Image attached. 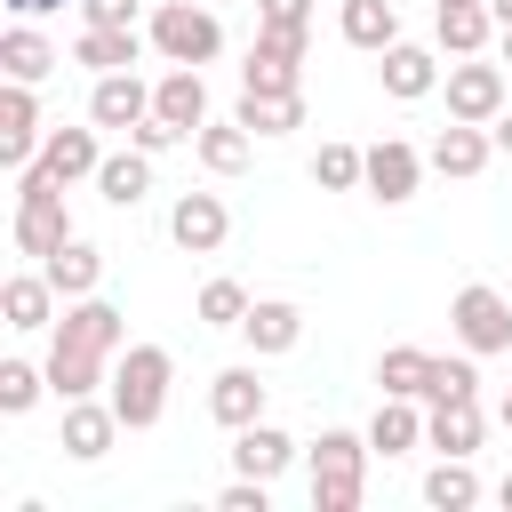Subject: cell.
Wrapping results in <instances>:
<instances>
[{
	"label": "cell",
	"instance_id": "3",
	"mask_svg": "<svg viewBox=\"0 0 512 512\" xmlns=\"http://www.w3.org/2000/svg\"><path fill=\"white\" fill-rule=\"evenodd\" d=\"M144 40H152L168 64H216V56H224V24H216L208 0H160L152 24H144Z\"/></svg>",
	"mask_w": 512,
	"mask_h": 512
},
{
	"label": "cell",
	"instance_id": "29",
	"mask_svg": "<svg viewBox=\"0 0 512 512\" xmlns=\"http://www.w3.org/2000/svg\"><path fill=\"white\" fill-rule=\"evenodd\" d=\"M336 24H344V40L368 48V56H384V48L400 40V8H392V0H344Z\"/></svg>",
	"mask_w": 512,
	"mask_h": 512
},
{
	"label": "cell",
	"instance_id": "16",
	"mask_svg": "<svg viewBox=\"0 0 512 512\" xmlns=\"http://www.w3.org/2000/svg\"><path fill=\"white\" fill-rule=\"evenodd\" d=\"M288 464H296V440H288L280 424H264V416H256V424H240V432H232V472H248V480H280Z\"/></svg>",
	"mask_w": 512,
	"mask_h": 512
},
{
	"label": "cell",
	"instance_id": "1",
	"mask_svg": "<svg viewBox=\"0 0 512 512\" xmlns=\"http://www.w3.org/2000/svg\"><path fill=\"white\" fill-rule=\"evenodd\" d=\"M168 384H176V360H168V344H128V352L112 360V384H104V400L120 408V424H128V432H152V424L168 416Z\"/></svg>",
	"mask_w": 512,
	"mask_h": 512
},
{
	"label": "cell",
	"instance_id": "46",
	"mask_svg": "<svg viewBox=\"0 0 512 512\" xmlns=\"http://www.w3.org/2000/svg\"><path fill=\"white\" fill-rule=\"evenodd\" d=\"M496 416H504V432H512V392H504V408H496Z\"/></svg>",
	"mask_w": 512,
	"mask_h": 512
},
{
	"label": "cell",
	"instance_id": "9",
	"mask_svg": "<svg viewBox=\"0 0 512 512\" xmlns=\"http://www.w3.org/2000/svg\"><path fill=\"white\" fill-rule=\"evenodd\" d=\"M120 432H128V424H120V408L88 392V400H64V440H56V448H64L72 464H96V456H112V440H120Z\"/></svg>",
	"mask_w": 512,
	"mask_h": 512
},
{
	"label": "cell",
	"instance_id": "8",
	"mask_svg": "<svg viewBox=\"0 0 512 512\" xmlns=\"http://www.w3.org/2000/svg\"><path fill=\"white\" fill-rule=\"evenodd\" d=\"M424 152L408 144V136H384V144H368V200H384V208H400V200H416V184H424Z\"/></svg>",
	"mask_w": 512,
	"mask_h": 512
},
{
	"label": "cell",
	"instance_id": "33",
	"mask_svg": "<svg viewBox=\"0 0 512 512\" xmlns=\"http://www.w3.org/2000/svg\"><path fill=\"white\" fill-rule=\"evenodd\" d=\"M312 184H320V192L368 184V152H360V144H320V152H312Z\"/></svg>",
	"mask_w": 512,
	"mask_h": 512
},
{
	"label": "cell",
	"instance_id": "22",
	"mask_svg": "<svg viewBox=\"0 0 512 512\" xmlns=\"http://www.w3.org/2000/svg\"><path fill=\"white\" fill-rule=\"evenodd\" d=\"M0 312H8V328H16V336L56 328V280H48V272H16V280L0 288Z\"/></svg>",
	"mask_w": 512,
	"mask_h": 512
},
{
	"label": "cell",
	"instance_id": "38",
	"mask_svg": "<svg viewBox=\"0 0 512 512\" xmlns=\"http://www.w3.org/2000/svg\"><path fill=\"white\" fill-rule=\"evenodd\" d=\"M128 144H136V152H152V160H160V152H176V144H192V136H184V128H176V120H160V112H144V120H136V128H128Z\"/></svg>",
	"mask_w": 512,
	"mask_h": 512
},
{
	"label": "cell",
	"instance_id": "25",
	"mask_svg": "<svg viewBox=\"0 0 512 512\" xmlns=\"http://www.w3.org/2000/svg\"><path fill=\"white\" fill-rule=\"evenodd\" d=\"M56 64H64V56L48 48V32H40V24H24V16H16V24L0 32V72H8V80H48Z\"/></svg>",
	"mask_w": 512,
	"mask_h": 512
},
{
	"label": "cell",
	"instance_id": "35",
	"mask_svg": "<svg viewBox=\"0 0 512 512\" xmlns=\"http://www.w3.org/2000/svg\"><path fill=\"white\" fill-rule=\"evenodd\" d=\"M40 392H48V368H32V360H0V416H24Z\"/></svg>",
	"mask_w": 512,
	"mask_h": 512
},
{
	"label": "cell",
	"instance_id": "7",
	"mask_svg": "<svg viewBox=\"0 0 512 512\" xmlns=\"http://www.w3.org/2000/svg\"><path fill=\"white\" fill-rule=\"evenodd\" d=\"M168 240H176L184 256H216V248L232 240V208H224L216 192H176V208H168Z\"/></svg>",
	"mask_w": 512,
	"mask_h": 512
},
{
	"label": "cell",
	"instance_id": "32",
	"mask_svg": "<svg viewBox=\"0 0 512 512\" xmlns=\"http://www.w3.org/2000/svg\"><path fill=\"white\" fill-rule=\"evenodd\" d=\"M424 504H432V512H464V504H480L472 456H440V464L424 472Z\"/></svg>",
	"mask_w": 512,
	"mask_h": 512
},
{
	"label": "cell",
	"instance_id": "39",
	"mask_svg": "<svg viewBox=\"0 0 512 512\" xmlns=\"http://www.w3.org/2000/svg\"><path fill=\"white\" fill-rule=\"evenodd\" d=\"M216 512H272V480H248V472H240V480L216 496Z\"/></svg>",
	"mask_w": 512,
	"mask_h": 512
},
{
	"label": "cell",
	"instance_id": "19",
	"mask_svg": "<svg viewBox=\"0 0 512 512\" xmlns=\"http://www.w3.org/2000/svg\"><path fill=\"white\" fill-rule=\"evenodd\" d=\"M264 400H272V384H264L256 368H224V376L208 384V416H216L224 432H240V424H256V416H264Z\"/></svg>",
	"mask_w": 512,
	"mask_h": 512
},
{
	"label": "cell",
	"instance_id": "34",
	"mask_svg": "<svg viewBox=\"0 0 512 512\" xmlns=\"http://www.w3.org/2000/svg\"><path fill=\"white\" fill-rule=\"evenodd\" d=\"M248 304H256V296H248V288H240V280H208V288H200V304H192V312H200V320H208V328H240V320H248Z\"/></svg>",
	"mask_w": 512,
	"mask_h": 512
},
{
	"label": "cell",
	"instance_id": "26",
	"mask_svg": "<svg viewBox=\"0 0 512 512\" xmlns=\"http://www.w3.org/2000/svg\"><path fill=\"white\" fill-rule=\"evenodd\" d=\"M56 328L88 336L96 352H128V320H120V304H104V296H72V304L56 312Z\"/></svg>",
	"mask_w": 512,
	"mask_h": 512
},
{
	"label": "cell",
	"instance_id": "5",
	"mask_svg": "<svg viewBox=\"0 0 512 512\" xmlns=\"http://www.w3.org/2000/svg\"><path fill=\"white\" fill-rule=\"evenodd\" d=\"M112 360H120V352H96L88 336L48 328V360H40V368H48V392H56V400H88L96 384H112Z\"/></svg>",
	"mask_w": 512,
	"mask_h": 512
},
{
	"label": "cell",
	"instance_id": "42",
	"mask_svg": "<svg viewBox=\"0 0 512 512\" xmlns=\"http://www.w3.org/2000/svg\"><path fill=\"white\" fill-rule=\"evenodd\" d=\"M48 8H64V0H8V16H24V24H32V16H48Z\"/></svg>",
	"mask_w": 512,
	"mask_h": 512
},
{
	"label": "cell",
	"instance_id": "6",
	"mask_svg": "<svg viewBox=\"0 0 512 512\" xmlns=\"http://www.w3.org/2000/svg\"><path fill=\"white\" fill-rule=\"evenodd\" d=\"M440 88H448V120H496L504 112V64H480V56H456L448 72H440Z\"/></svg>",
	"mask_w": 512,
	"mask_h": 512
},
{
	"label": "cell",
	"instance_id": "2",
	"mask_svg": "<svg viewBox=\"0 0 512 512\" xmlns=\"http://www.w3.org/2000/svg\"><path fill=\"white\" fill-rule=\"evenodd\" d=\"M368 432H320L312 440V512H360L368 496Z\"/></svg>",
	"mask_w": 512,
	"mask_h": 512
},
{
	"label": "cell",
	"instance_id": "43",
	"mask_svg": "<svg viewBox=\"0 0 512 512\" xmlns=\"http://www.w3.org/2000/svg\"><path fill=\"white\" fill-rule=\"evenodd\" d=\"M488 136H496V152H512V112H496V120H488Z\"/></svg>",
	"mask_w": 512,
	"mask_h": 512
},
{
	"label": "cell",
	"instance_id": "27",
	"mask_svg": "<svg viewBox=\"0 0 512 512\" xmlns=\"http://www.w3.org/2000/svg\"><path fill=\"white\" fill-rule=\"evenodd\" d=\"M368 448H376V456H408V448H424V416H416V400L384 392L376 416H368Z\"/></svg>",
	"mask_w": 512,
	"mask_h": 512
},
{
	"label": "cell",
	"instance_id": "13",
	"mask_svg": "<svg viewBox=\"0 0 512 512\" xmlns=\"http://www.w3.org/2000/svg\"><path fill=\"white\" fill-rule=\"evenodd\" d=\"M152 112L176 120L184 136H200V128H208V80H200V64H168V72L152 80Z\"/></svg>",
	"mask_w": 512,
	"mask_h": 512
},
{
	"label": "cell",
	"instance_id": "28",
	"mask_svg": "<svg viewBox=\"0 0 512 512\" xmlns=\"http://www.w3.org/2000/svg\"><path fill=\"white\" fill-rule=\"evenodd\" d=\"M96 192L112 200V208H136L144 192H152V152H104V168H96Z\"/></svg>",
	"mask_w": 512,
	"mask_h": 512
},
{
	"label": "cell",
	"instance_id": "37",
	"mask_svg": "<svg viewBox=\"0 0 512 512\" xmlns=\"http://www.w3.org/2000/svg\"><path fill=\"white\" fill-rule=\"evenodd\" d=\"M296 72H304V64H288V56H272V48H248V64H240V88H304Z\"/></svg>",
	"mask_w": 512,
	"mask_h": 512
},
{
	"label": "cell",
	"instance_id": "15",
	"mask_svg": "<svg viewBox=\"0 0 512 512\" xmlns=\"http://www.w3.org/2000/svg\"><path fill=\"white\" fill-rule=\"evenodd\" d=\"M32 168H48L56 184H96V168H104V144H96V120L88 128H48V144H40V160Z\"/></svg>",
	"mask_w": 512,
	"mask_h": 512
},
{
	"label": "cell",
	"instance_id": "10",
	"mask_svg": "<svg viewBox=\"0 0 512 512\" xmlns=\"http://www.w3.org/2000/svg\"><path fill=\"white\" fill-rule=\"evenodd\" d=\"M40 104H32V80H8L0 88V160L8 168H32L40 160Z\"/></svg>",
	"mask_w": 512,
	"mask_h": 512
},
{
	"label": "cell",
	"instance_id": "18",
	"mask_svg": "<svg viewBox=\"0 0 512 512\" xmlns=\"http://www.w3.org/2000/svg\"><path fill=\"white\" fill-rule=\"evenodd\" d=\"M232 120L248 136H288V128H304V88H240Z\"/></svg>",
	"mask_w": 512,
	"mask_h": 512
},
{
	"label": "cell",
	"instance_id": "14",
	"mask_svg": "<svg viewBox=\"0 0 512 512\" xmlns=\"http://www.w3.org/2000/svg\"><path fill=\"white\" fill-rule=\"evenodd\" d=\"M424 160H432L440 176H456V184H472V176H480V168L496 160V136H488L480 120H448V128L432 136V152H424Z\"/></svg>",
	"mask_w": 512,
	"mask_h": 512
},
{
	"label": "cell",
	"instance_id": "31",
	"mask_svg": "<svg viewBox=\"0 0 512 512\" xmlns=\"http://www.w3.org/2000/svg\"><path fill=\"white\" fill-rule=\"evenodd\" d=\"M376 384H384V392H400V400H424V384H432V352H424V344H384Z\"/></svg>",
	"mask_w": 512,
	"mask_h": 512
},
{
	"label": "cell",
	"instance_id": "24",
	"mask_svg": "<svg viewBox=\"0 0 512 512\" xmlns=\"http://www.w3.org/2000/svg\"><path fill=\"white\" fill-rule=\"evenodd\" d=\"M432 32L448 56H480L496 40V16H488V0H456V8H432Z\"/></svg>",
	"mask_w": 512,
	"mask_h": 512
},
{
	"label": "cell",
	"instance_id": "40",
	"mask_svg": "<svg viewBox=\"0 0 512 512\" xmlns=\"http://www.w3.org/2000/svg\"><path fill=\"white\" fill-rule=\"evenodd\" d=\"M256 24H296V32H312V0H256Z\"/></svg>",
	"mask_w": 512,
	"mask_h": 512
},
{
	"label": "cell",
	"instance_id": "45",
	"mask_svg": "<svg viewBox=\"0 0 512 512\" xmlns=\"http://www.w3.org/2000/svg\"><path fill=\"white\" fill-rule=\"evenodd\" d=\"M496 48H504V64H512V24H496Z\"/></svg>",
	"mask_w": 512,
	"mask_h": 512
},
{
	"label": "cell",
	"instance_id": "11",
	"mask_svg": "<svg viewBox=\"0 0 512 512\" xmlns=\"http://www.w3.org/2000/svg\"><path fill=\"white\" fill-rule=\"evenodd\" d=\"M240 336H248L256 360H280V352L304 344V304H288V296H256L248 320H240Z\"/></svg>",
	"mask_w": 512,
	"mask_h": 512
},
{
	"label": "cell",
	"instance_id": "17",
	"mask_svg": "<svg viewBox=\"0 0 512 512\" xmlns=\"http://www.w3.org/2000/svg\"><path fill=\"white\" fill-rule=\"evenodd\" d=\"M376 80H384V96L416 104V96H432V88H440V56H432V48H416V40H392V48H384V64H376Z\"/></svg>",
	"mask_w": 512,
	"mask_h": 512
},
{
	"label": "cell",
	"instance_id": "49",
	"mask_svg": "<svg viewBox=\"0 0 512 512\" xmlns=\"http://www.w3.org/2000/svg\"><path fill=\"white\" fill-rule=\"evenodd\" d=\"M208 8H216V0H208Z\"/></svg>",
	"mask_w": 512,
	"mask_h": 512
},
{
	"label": "cell",
	"instance_id": "20",
	"mask_svg": "<svg viewBox=\"0 0 512 512\" xmlns=\"http://www.w3.org/2000/svg\"><path fill=\"white\" fill-rule=\"evenodd\" d=\"M136 56H144L136 24H80V40H72V64H88V72H136Z\"/></svg>",
	"mask_w": 512,
	"mask_h": 512
},
{
	"label": "cell",
	"instance_id": "44",
	"mask_svg": "<svg viewBox=\"0 0 512 512\" xmlns=\"http://www.w3.org/2000/svg\"><path fill=\"white\" fill-rule=\"evenodd\" d=\"M488 16H496V24H512V0H488Z\"/></svg>",
	"mask_w": 512,
	"mask_h": 512
},
{
	"label": "cell",
	"instance_id": "21",
	"mask_svg": "<svg viewBox=\"0 0 512 512\" xmlns=\"http://www.w3.org/2000/svg\"><path fill=\"white\" fill-rule=\"evenodd\" d=\"M40 272L56 280V296H64V304H72V296H96V288H104V248L72 232V240H64V248H56V256H48Z\"/></svg>",
	"mask_w": 512,
	"mask_h": 512
},
{
	"label": "cell",
	"instance_id": "30",
	"mask_svg": "<svg viewBox=\"0 0 512 512\" xmlns=\"http://www.w3.org/2000/svg\"><path fill=\"white\" fill-rule=\"evenodd\" d=\"M248 144H256V136H248L240 120H208V128L192 136V152H200L208 176H240V168H248Z\"/></svg>",
	"mask_w": 512,
	"mask_h": 512
},
{
	"label": "cell",
	"instance_id": "12",
	"mask_svg": "<svg viewBox=\"0 0 512 512\" xmlns=\"http://www.w3.org/2000/svg\"><path fill=\"white\" fill-rule=\"evenodd\" d=\"M152 112V80H136V72H96V88H88V120L96 128H136Z\"/></svg>",
	"mask_w": 512,
	"mask_h": 512
},
{
	"label": "cell",
	"instance_id": "23",
	"mask_svg": "<svg viewBox=\"0 0 512 512\" xmlns=\"http://www.w3.org/2000/svg\"><path fill=\"white\" fill-rule=\"evenodd\" d=\"M480 400H432V416H424V448H440V456H472L480 448Z\"/></svg>",
	"mask_w": 512,
	"mask_h": 512
},
{
	"label": "cell",
	"instance_id": "36",
	"mask_svg": "<svg viewBox=\"0 0 512 512\" xmlns=\"http://www.w3.org/2000/svg\"><path fill=\"white\" fill-rule=\"evenodd\" d=\"M424 400H480V368H472V352H464V360H440V352H432V384H424Z\"/></svg>",
	"mask_w": 512,
	"mask_h": 512
},
{
	"label": "cell",
	"instance_id": "48",
	"mask_svg": "<svg viewBox=\"0 0 512 512\" xmlns=\"http://www.w3.org/2000/svg\"><path fill=\"white\" fill-rule=\"evenodd\" d=\"M432 8H456V0H432Z\"/></svg>",
	"mask_w": 512,
	"mask_h": 512
},
{
	"label": "cell",
	"instance_id": "41",
	"mask_svg": "<svg viewBox=\"0 0 512 512\" xmlns=\"http://www.w3.org/2000/svg\"><path fill=\"white\" fill-rule=\"evenodd\" d=\"M80 24H136V0H80Z\"/></svg>",
	"mask_w": 512,
	"mask_h": 512
},
{
	"label": "cell",
	"instance_id": "47",
	"mask_svg": "<svg viewBox=\"0 0 512 512\" xmlns=\"http://www.w3.org/2000/svg\"><path fill=\"white\" fill-rule=\"evenodd\" d=\"M496 496H504V504H512V480H504V488H496Z\"/></svg>",
	"mask_w": 512,
	"mask_h": 512
},
{
	"label": "cell",
	"instance_id": "4",
	"mask_svg": "<svg viewBox=\"0 0 512 512\" xmlns=\"http://www.w3.org/2000/svg\"><path fill=\"white\" fill-rule=\"evenodd\" d=\"M448 328H456V344H464L472 360L512 352V296H504V288H488V280H472V288H456Z\"/></svg>",
	"mask_w": 512,
	"mask_h": 512
}]
</instances>
